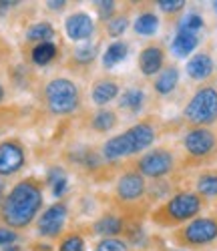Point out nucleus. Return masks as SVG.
<instances>
[{
    "label": "nucleus",
    "mask_w": 217,
    "mask_h": 251,
    "mask_svg": "<svg viewBox=\"0 0 217 251\" xmlns=\"http://www.w3.org/2000/svg\"><path fill=\"white\" fill-rule=\"evenodd\" d=\"M45 181L38 177H25L8 187L0 205V225L18 233L34 225L45 207Z\"/></svg>",
    "instance_id": "obj_1"
},
{
    "label": "nucleus",
    "mask_w": 217,
    "mask_h": 251,
    "mask_svg": "<svg viewBox=\"0 0 217 251\" xmlns=\"http://www.w3.org/2000/svg\"><path fill=\"white\" fill-rule=\"evenodd\" d=\"M167 131V123H163L157 115H145L123 133L108 137L101 147V155L107 163H119L123 159H135L149 151L155 141Z\"/></svg>",
    "instance_id": "obj_2"
},
{
    "label": "nucleus",
    "mask_w": 217,
    "mask_h": 251,
    "mask_svg": "<svg viewBox=\"0 0 217 251\" xmlns=\"http://www.w3.org/2000/svg\"><path fill=\"white\" fill-rule=\"evenodd\" d=\"M207 207L209 205L193 189H177L169 199L151 209L149 221L161 229H177L199 217Z\"/></svg>",
    "instance_id": "obj_3"
},
{
    "label": "nucleus",
    "mask_w": 217,
    "mask_h": 251,
    "mask_svg": "<svg viewBox=\"0 0 217 251\" xmlns=\"http://www.w3.org/2000/svg\"><path fill=\"white\" fill-rule=\"evenodd\" d=\"M147 183L149 181L139 171L127 165L115 177V187L111 199H108V205L127 215L149 217L151 207L147 203Z\"/></svg>",
    "instance_id": "obj_4"
},
{
    "label": "nucleus",
    "mask_w": 217,
    "mask_h": 251,
    "mask_svg": "<svg viewBox=\"0 0 217 251\" xmlns=\"http://www.w3.org/2000/svg\"><path fill=\"white\" fill-rule=\"evenodd\" d=\"M217 161V129L193 127L185 129L181 137L179 173L189 169H207Z\"/></svg>",
    "instance_id": "obj_5"
},
{
    "label": "nucleus",
    "mask_w": 217,
    "mask_h": 251,
    "mask_svg": "<svg viewBox=\"0 0 217 251\" xmlns=\"http://www.w3.org/2000/svg\"><path fill=\"white\" fill-rule=\"evenodd\" d=\"M45 111L53 117H69L82 111L84 97L81 85L71 76H53L40 89Z\"/></svg>",
    "instance_id": "obj_6"
},
{
    "label": "nucleus",
    "mask_w": 217,
    "mask_h": 251,
    "mask_svg": "<svg viewBox=\"0 0 217 251\" xmlns=\"http://www.w3.org/2000/svg\"><path fill=\"white\" fill-rule=\"evenodd\" d=\"M169 241L181 251H209L217 247V215L207 213L171 229Z\"/></svg>",
    "instance_id": "obj_7"
},
{
    "label": "nucleus",
    "mask_w": 217,
    "mask_h": 251,
    "mask_svg": "<svg viewBox=\"0 0 217 251\" xmlns=\"http://www.w3.org/2000/svg\"><path fill=\"white\" fill-rule=\"evenodd\" d=\"M179 125L185 129L213 127L217 125V80L203 82L187 99L179 117Z\"/></svg>",
    "instance_id": "obj_8"
},
{
    "label": "nucleus",
    "mask_w": 217,
    "mask_h": 251,
    "mask_svg": "<svg viewBox=\"0 0 217 251\" xmlns=\"http://www.w3.org/2000/svg\"><path fill=\"white\" fill-rule=\"evenodd\" d=\"M129 167L139 171L147 181L171 179L179 173V155L171 147L159 145V147H151L143 155L131 159Z\"/></svg>",
    "instance_id": "obj_9"
},
{
    "label": "nucleus",
    "mask_w": 217,
    "mask_h": 251,
    "mask_svg": "<svg viewBox=\"0 0 217 251\" xmlns=\"http://www.w3.org/2000/svg\"><path fill=\"white\" fill-rule=\"evenodd\" d=\"M71 197L64 195L42 209V213L34 221V233L38 239L45 241H58L60 235L67 231V223L71 215Z\"/></svg>",
    "instance_id": "obj_10"
},
{
    "label": "nucleus",
    "mask_w": 217,
    "mask_h": 251,
    "mask_svg": "<svg viewBox=\"0 0 217 251\" xmlns=\"http://www.w3.org/2000/svg\"><path fill=\"white\" fill-rule=\"evenodd\" d=\"M133 219H145V217L127 215V213H123V211H119V209L108 205L89 225L79 227V229L84 235H93V237H99V239H103V237H123L127 225Z\"/></svg>",
    "instance_id": "obj_11"
},
{
    "label": "nucleus",
    "mask_w": 217,
    "mask_h": 251,
    "mask_svg": "<svg viewBox=\"0 0 217 251\" xmlns=\"http://www.w3.org/2000/svg\"><path fill=\"white\" fill-rule=\"evenodd\" d=\"M28 163L27 145L18 137H6L0 141V177L8 179L25 171Z\"/></svg>",
    "instance_id": "obj_12"
},
{
    "label": "nucleus",
    "mask_w": 217,
    "mask_h": 251,
    "mask_svg": "<svg viewBox=\"0 0 217 251\" xmlns=\"http://www.w3.org/2000/svg\"><path fill=\"white\" fill-rule=\"evenodd\" d=\"M167 47L163 40H149V43L139 50L137 56V69L141 76L153 80L165 67H167Z\"/></svg>",
    "instance_id": "obj_13"
},
{
    "label": "nucleus",
    "mask_w": 217,
    "mask_h": 251,
    "mask_svg": "<svg viewBox=\"0 0 217 251\" xmlns=\"http://www.w3.org/2000/svg\"><path fill=\"white\" fill-rule=\"evenodd\" d=\"M123 91V80L117 75L111 73H103L91 80V89H89V99L97 109H105L111 102L119 99Z\"/></svg>",
    "instance_id": "obj_14"
},
{
    "label": "nucleus",
    "mask_w": 217,
    "mask_h": 251,
    "mask_svg": "<svg viewBox=\"0 0 217 251\" xmlns=\"http://www.w3.org/2000/svg\"><path fill=\"white\" fill-rule=\"evenodd\" d=\"M101 54V38L99 40H91V43H84V45H79L75 47L67 58H64L62 67L67 69L69 73L73 75H79V76H86L89 75V71L95 67V62Z\"/></svg>",
    "instance_id": "obj_15"
},
{
    "label": "nucleus",
    "mask_w": 217,
    "mask_h": 251,
    "mask_svg": "<svg viewBox=\"0 0 217 251\" xmlns=\"http://www.w3.org/2000/svg\"><path fill=\"white\" fill-rule=\"evenodd\" d=\"M99 25L93 20V16L84 10H75L64 18V34L69 36L73 43H91L93 36L97 34Z\"/></svg>",
    "instance_id": "obj_16"
},
{
    "label": "nucleus",
    "mask_w": 217,
    "mask_h": 251,
    "mask_svg": "<svg viewBox=\"0 0 217 251\" xmlns=\"http://www.w3.org/2000/svg\"><path fill=\"white\" fill-rule=\"evenodd\" d=\"M215 71H217V65H215L213 54H211V47H205L187 58L185 73H187L189 80H193V82H201L203 85V82L213 80Z\"/></svg>",
    "instance_id": "obj_17"
},
{
    "label": "nucleus",
    "mask_w": 217,
    "mask_h": 251,
    "mask_svg": "<svg viewBox=\"0 0 217 251\" xmlns=\"http://www.w3.org/2000/svg\"><path fill=\"white\" fill-rule=\"evenodd\" d=\"M147 102H149L147 89L139 85V82H135V85H129L121 91L117 99V111L125 113V117L129 119H135L147 109Z\"/></svg>",
    "instance_id": "obj_18"
},
{
    "label": "nucleus",
    "mask_w": 217,
    "mask_h": 251,
    "mask_svg": "<svg viewBox=\"0 0 217 251\" xmlns=\"http://www.w3.org/2000/svg\"><path fill=\"white\" fill-rule=\"evenodd\" d=\"M119 123H121L119 111L111 109V107L95 109V111L86 113L82 117V127L89 133H95V135H108V133H113L119 127Z\"/></svg>",
    "instance_id": "obj_19"
},
{
    "label": "nucleus",
    "mask_w": 217,
    "mask_h": 251,
    "mask_svg": "<svg viewBox=\"0 0 217 251\" xmlns=\"http://www.w3.org/2000/svg\"><path fill=\"white\" fill-rule=\"evenodd\" d=\"M179 80H181V71L175 62H167V67L151 80V91H153L155 97L165 99L171 97L173 93L177 91L179 87Z\"/></svg>",
    "instance_id": "obj_20"
},
{
    "label": "nucleus",
    "mask_w": 217,
    "mask_h": 251,
    "mask_svg": "<svg viewBox=\"0 0 217 251\" xmlns=\"http://www.w3.org/2000/svg\"><path fill=\"white\" fill-rule=\"evenodd\" d=\"M159 26H161V18L155 10V6H151L149 2L143 4L137 12V16L133 18V32L137 36H143V38H151L159 32Z\"/></svg>",
    "instance_id": "obj_21"
},
{
    "label": "nucleus",
    "mask_w": 217,
    "mask_h": 251,
    "mask_svg": "<svg viewBox=\"0 0 217 251\" xmlns=\"http://www.w3.org/2000/svg\"><path fill=\"white\" fill-rule=\"evenodd\" d=\"M193 191L207 205L217 201V167H207V169H201L195 175Z\"/></svg>",
    "instance_id": "obj_22"
},
{
    "label": "nucleus",
    "mask_w": 217,
    "mask_h": 251,
    "mask_svg": "<svg viewBox=\"0 0 217 251\" xmlns=\"http://www.w3.org/2000/svg\"><path fill=\"white\" fill-rule=\"evenodd\" d=\"M131 10L133 4H129L125 8H119L115 16H111L107 23H101V36H108L113 40H121V36L127 32V28L131 26Z\"/></svg>",
    "instance_id": "obj_23"
},
{
    "label": "nucleus",
    "mask_w": 217,
    "mask_h": 251,
    "mask_svg": "<svg viewBox=\"0 0 217 251\" xmlns=\"http://www.w3.org/2000/svg\"><path fill=\"white\" fill-rule=\"evenodd\" d=\"M201 45V34L199 32H189V30H175V36L171 40V52L177 58H187L191 52L197 50Z\"/></svg>",
    "instance_id": "obj_24"
},
{
    "label": "nucleus",
    "mask_w": 217,
    "mask_h": 251,
    "mask_svg": "<svg viewBox=\"0 0 217 251\" xmlns=\"http://www.w3.org/2000/svg\"><path fill=\"white\" fill-rule=\"evenodd\" d=\"M60 56V47L54 43H40V45H32L28 47V60L32 67H40L45 69Z\"/></svg>",
    "instance_id": "obj_25"
},
{
    "label": "nucleus",
    "mask_w": 217,
    "mask_h": 251,
    "mask_svg": "<svg viewBox=\"0 0 217 251\" xmlns=\"http://www.w3.org/2000/svg\"><path fill=\"white\" fill-rule=\"evenodd\" d=\"M54 36H56V30H54L53 23H49V20H38V23H32L25 30V43L28 47L40 45V43H54Z\"/></svg>",
    "instance_id": "obj_26"
},
{
    "label": "nucleus",
    "mask_w": 217,
    "mask_h": 251,
    "mask_svg": "<svg viewBox=\"0 0 217 251\" xmlns=\"http://www.w3.org/2000/svg\"><path fill=\"white\" fill-rule=\"evenodd\" d=\"M127 56H129V43H125V40H113L111 45L105 47L103 56H101V65L108 73L117 65H121Z\"/></svg>",
    "instance_id": "obj_27"
},
{
    "label": "nucleus",
    "mask_w": 217,
    "mask_h": 251,
    "mask_svg": "<svg viewBox=\"0 0 217 251\" xmlns=\"http://www.w3.org/2000/svg\"><path fill=\"white\" fill-rule=\"evenodd\" d=\"M54 251H86V235L79 227L67 229L56 241Z\"/></svg>",
    "instance_id": "obj_28"
},
{
    "label": "nucleus",
    "mask_w": 217,
    "mask_h": 251,
    "mask_svg": "<svg viewBox=\"0 0 217 251\" xmlns=\"http://www.w3.org/2000/svg\"><path fill=\"white\" fill-rule=\"evenodd\" d=\"M45 185L51 187L53 195L60 199V197H64V189H67V175H64L60 167H53L45 179Z\"/></svg>",
    "instance_id": "obj_29"
},
{
    "label": "nucleus",
    "mask_w": 217,
    "mask_h": 251,
    "mask_svg": "<svg viewBox=\"0 0 217 251\" xmlns=\"http://www.w3.org/2000/svg\"><path fill=\"white\" fill-rule=\"evenodd\" d=\"M93 251H135L125 237H103L93 243Z\"/></svg>",
    "instance_id": "obj_30"
},
{
    "label": "nucleus",
    "mask_w": 217,
    "mask_h": 251,
    "mask_svg": "<svg viewBox=\"0 0 217 251\" xmlns=\"http://www.w3.org/2000/svg\"><path fill=\"white\" fill-rule=\"evenodd\" d=\"M203 26H205V20L197 10H189L177 20V28L179 30H189V32H199L201 34Z\"/></svg>",
    "instance_id": "obj_31"
},
{
    "label": "nucleus",
    "mask_w": 217,
    "mask_h": 251,
    "mask_svg": "<svg viewBox=\"0 0 217 251\" xmlns=\"http://www.w3.org/2000/svg\"><path fill=\"white\" fill-rule=\"evenodd\" d=\"M155 4H157V10L167 18H179V14L187 6L185 0H159Z\"/></svg>",
    "instance_id": "obj_32"
},
{
    "label": "nucleus",
    "mask_w": 217,
    "mask_h": 251,
    "mask_svg": "<svg viewBox=\"0 0 217 251\" xmlns=\"http://www.w3.org/2000/svg\"><path fill=\"white\" fill-rule=\"evenodd\" d=\"M95 10L99 14V25H101V23H107L108 18L117 14L119 2H115V0H99V2H95Z\"/></svg>",
    "instance_id": "obj_33"
},
{
    "label": "nucleus",
    "mask_w": 217,
    "mask_h": 251,
    "mask_svg": "<svg viewBox=\"0 0 217 251\" xmlns=\"http://www.w3.org/2000/svg\"><path fill=\"white\" fill-rule=\"evenodd\" d=\"M18 239H20V233L18 231H14V229H10L6 225H0V249L14 245Z\"/></svg>",
    "instance_id": "obj_34"
},
{
    "label": "nucleus",
    "mask_w": 217,
    "mask_h": 251,
    "mask_svg": "<svg viewBox=\"0 0 217 251\" xmlns=\"http://www.w3.org/2000/svg\"><path fill=\"white\" fill-rule=\"evenodd\" d=\"M20 117V111L16 107H0V133L4 131V127H8V125Z\"/></svg>",
    "instance_id": "obj_35"
},
{
    "label": "nucleus",
    "mask_w": 217,
    "mask_h": 251,
    "mask_svg": "<svg viewBox=\"0 0 217 251\" xmlns=\"http://www.w3.org/2000/svg\"><path fill=\"white\" fill-rule=\"evenodd\" d=\"M139 251H169V249H167V245L163 243V239H161V237L151 235L149 243H147L143 249H139Z\"/></svg>",
    "instance_id": "obj_36"
},
{
    "label": "nucleus",
    "mask_w": 217,
    "mask_h": 251,
    "mask_svg": "<svg viewBox=\"0 0 217 251\" xmlns=\"http://www.w3.org/2000/svg\"><path fill=\"white\" fill-rule=\"evenodd\" d=\"M45 6L51 12H62L64 8L69 6V2H67V0H49V2H45Z\"/></svg>",
    "instance_id": "obj_37"
},
{
    "label": "nucleus",
    "mask_w": 217,
    "mask_h": 251,
    "mask_svg": "<svg viewBox=\"0 0 217 251\" xmlns=\"http://www.w3.org/2000/svg\"><path fill=\"white\" fill-rule=\"evenodd\" d=\"M6 99H8V89H6V85H4L2 76H0V107H4Z\"/></svg>",
    "instance_id": "obj_38"
},
{
    "label": "nucleus",
    "mask_w": 217,
    "mask_h": 251,
    "mask_svg": "<svg viewBox=\"0 0 217 251\" xmlns=\"http://www.w3.org/2000/svg\"><path fill=\"white\" fill-rule=\"evenodd\" d=\"M6 191H8V183H6V179L0 177V205H2V199H4Z\"/></svg>",
    "instance_id": "obj_39"
},
{
    "label": "nucleus",
    "mask_w": 217,
    "mask_h": 251,
    "mask_svg": "<svg viewBox=\"0 0 217 251\" xmlns=\"http://www.w3.org/2000/svg\"><path fill=\"white\" fill-rule=\"evenodd\" d=\"M2 43H4V40H2V38H0V45H2Z\"/></svg>",
    "instance_id": "obj_40"
},
{
    "label": "nucleus",
    "mask_w": 217,
    "mask_h": 251,
    "mask_svg": "<svg viewBox=\"0 0 217 251\" xmlns=\"http://www.w3.org/2000/svg\"><path fill=\"white\" fill-rule=\"evenodd\" d=\"M215 215H217V209H215Z\"/></svg>",
    "instance_id": "obj_41"
}]
</instances>
